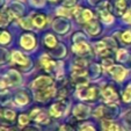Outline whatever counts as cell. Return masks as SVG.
Here are the masks:
<instances>
[{"label":"cell","mask_w":131,"mask_h":131,"mask_svg":"<svg viewBox=\"0 0 131 131\" xmlns=\"http://www.w3.org/2000/svg\"><path fill=\"white\" fill-rule=\"evenodd\" d=\"M122 97H123V101L125 102V103H129V102L131 101V84H129L128 86L125 87Z\"/></svg>","instance_id":"7402d4cb"},{"label":"cell","mask_w":131,"mask_h":131,"mask_svg":"<svg viewBox=\"0 0 131 131\" xmlns=\"http://www.w3.org/2000/svg\"><path fill=\"white\" fill-rule=\"evenodd\" d=\"M74 4V0H65L64 1V5L65 6H71Z\"/></svg>","instance_id":"836d02e7"},{"label":"cell","mask_w":131,"mask_h":131,"mask_svg":"<svg viewBox=\"0 0 131 131\" xmlns=\"http://www.w3.org/2000/svg\"><path fill=\"white\" fill-rule=\"evenodd\" d=\"M121 41L124 44H131V30H125L121 34Z\"/></svg>","instance_id":"603a6c76"},{"label":"cell","mask_w":131,"mask_h":131,"mask_svg":"<svg viewBox=\"0 0 131 131\" xmlns=\"http://www.w3.org/2000/svg\"><path fill=\"white\" fill-rule=\"evenodd\" d=\"M6 80H7L8 85H16L20 82V75L15 71H9V73L6 75Z\"/></svg>","instance_id":"9a60e30c"},{"label":"cell","mask_w":131,"mask_h":131,"mask_svg":"<svg viewBox=\"0 0 131 131\" xmlns=\"http://www.w3.org/2000/svg\"><path fill=\"white\" fill-rule=\"evenodd\" d=\"M50 1H58V0H50Z\"/></svg>","instance_id":"f35d334b"},{"label":"cell","mask_w":131,"mask_h":131,"mask_svg":"<svg viewBox=\"0 0 131 131\" xmlns=\"http://www.w3.org/2000/svg\"><path fill=\"white\" fill-rule=\"evenodd\" d=\"M73 50L77 52V53L82 54V53H86V52L89 51V47L86 42H78V43L74 44Z\"/></svg>","instance_id":"e0dca14e"},{"label":"cell","mask_w":131,"mask_h":131,"mask_svg":"<svg viewBox=\"0 0 131 131\" xmlns=\"http://www.w3.org/2000/svg\"><path fill=\"white\" fill-rule=\"evenodd\" d=\"M28 101H29V99H28V96L25 93H20V94H17L16 97H15V102L17 104H26V103H28Z\"/></svg>","instance_id":"d4e9b609"},{"label":"cell","mask_w":131,"mask_h":131,"mask_svg":"<svg viewBox=\"0 0 131 131\" xmlns=\"http://www.w3.org/2000/svg\"><path fill=\"white\" fill-rule=\"evenodd\" d=\"M9 40H10V36L7 31L0 32V43H1V44H6V43H8Z\"/></svg>","instance_id":"484cf974"},{"label":"cell","mask_w":131,"mask_h":131,"mask_svg":"<svg viewBox=\"0 0 131 131\" xmlns=\"http://www.w3.org/2000/svg\"><path fill=\"white\" fill-rule=\"evenodd\" d=\"M80 131H95V130H94V128H93V126L86 125V126H84V128H82Z\"/></svg>","instance_id":"1f68e13d"},{"label":"cell","mask_w":131,"mask_h":131,"mask_svg":"<svg viewBox=\"0 0 131 131\" xmlns=\"http://www.w3.org/2000/svg\"><path fill=\"white\" fill-rule=\"evenodd\" d=\"M124 21L126 23H131V10H128V12L124 14Z\"/></svg>","instance_id":"f546056e"},{"label":"cell","mask_w":131,"mask_h":131,"mask_svg":"<svg viewBox=\"0 0 131 131\" xmlns=\"http://www.w3.org/2000/svg\"><path fill=\"white\" fill-rule=\"evenodd\" d=\"M60 131H72V129L70 128V126H66V125H64L62 129H60Z\"/></svg>","instance_id":"e575fe53"},{"label":"cell","mask_w":131,"mask_h":131,"mask_svg":"<svg viewBox=\"0 0 131 131\" xmlns=\"http://www.w3.org/2000/svg\"><path fill=\"white\" fill-rule=\"evenodd\" d=\"M102 96L104 97V100L108 102H115L118 99V95H117L116 91L111 86H106L102 89Z\"/></svg>","instance_id":"5b68a950"},{"label":"cell","mask_w":131,"mask_h":131,"mask_svg":"<svg viewBox=\"0 0 131 131\" xmlns=\"http://www.w3.org/2000/svg\"><path fill=\"white\" fill-rule=\"evenodd\" d=\"M28 122H29V117L27 116V115H21L20 117H19V123L21 124V125H26V124H28Z\"/></svg>","instance_id":"83f0119b"},{"label":"cell","mask_w":131,"mask_h":131,"mask_svg":"<svg viewBox=\"0 0 131 131\" xmlns=\"http://www.w3.org/2000/svg\"><path fill=\"white\" fill-rule=\"evenodd\" d=\"M41 63H42V66L44 67V70L47 72H50L54 69V62H52L49 57H48V54H44L42 58H41Z\"/></svg>","instance_id":"5bb4252c"},{"label":"cell","mask_w":131,"mask_h":131,"mask_svg":"<svg viewBox=\"0 0 131 131\" xmlns=\"http://www.w3.org/2000/svg\"><path fill=\"white\" fill-rule=\"evenodd\" d=\"M109 72L113 75V78L115 80H117V81H122L124 79V77L126 75V70L121 65H114L109 70Z\"/></svg>","instance_id":"277c9868"},{"label":"cell","mask_w":131,"mask_h":131,"mask_svg":"<svg viewBox=\"0 0 131 131\" xmlns=\"http://www.w3.org/2000/svg\"><path fill=\"white\" fill-rule=\"evenodd\" d=\"M21 45L25 49H32L35 47V38L31 35H23L21 37Z\"/></svg>","instance_id":"30bf717a"},{"label":"cell","mask_w":131,"mask_h":131,"mask_svg":"<svg viewBox=\"0 0 131 131\" xmlns=\"http://www.w3.org/2000/svg\"><path fill=\"white\" fill-rule=\"evenodd\" d=\"M31 3L34 4L35 6L40 7V6H43V4H44V0H31Z\"/></svg>","instance_id":"4dcf8cb0"},{"label":"cell","mask_w":131,"mask_h":131,"mask_svg":"<svg viewBox=\"0 0 131 131\" xmlns=\"http://www.w3.org/2000/svg\"><path fill=\"white\" fill-rule=\"evenodd\" d=\"M12 58H13V60H14L16 64H19V65H27L28 63H29L28 58L26 57L25 54H22L21 52H19V51H14V52H13Z\"/></svg>","instance_id":"4fadbf2b"},{"label":"cell","mask_w":131,"mask_h":131,"mask_svg":"<svg viewBox=\"0 0 131 131\" xmlns=\"http://www.w3.org/2000/svg\"><path fill=\"white\" fill-rule=\"evenodd\" d=\"M0 131H10V130H8V129H4V128H0Z\"/></svg>","instance_id":"8d00e7d4"},{"label":"cell","mask_w":131,"mask_h":131,"mask_svg":"<svg viewBox=\"0 0 131 131\" xmlns=\"http://www.w3.org/2000/svg\"><path fill=\"white\" fill-rule=\"evenodd\" d=\"M103 66H104V69L110 70L111 67L114 66V63H113V60H111L110 58H108V59H104L103 60Z\"/></svg>","instance_id":"f1b7e54d"},{"label":"cell","mask_w":131,"mask_h":131,"mask_svg":"<svg viewBox=\"0 0 131 131\" xmlns=\"http://www.w3.org/2000/svg\"><path fill=\"white\" fill-rule=\"evenodd\" d=\"M115 10H116L117 15L125 14V10H126L125 0H115Z\"/></svg>","instance_id":"2e32d148"},{"label":"cell","mask_w":131,"mask_h":131,"mask_svg":"<svg viewBox=\"0 0 131 131\" xmlns=\"http://www.w3.org/2000/svg\"><path fill=\"white\" fill-rule=\"evenodd\" d=\"M25 131H34L32 129H27V130H25Z\"/></svg>","instance_id":"74e56055"},{"label":"cell","mask_w":131,"mask_h":131,"mask_svg":"<svg viewBox=\"0 0 131 131\" xmlns=\"http://www.w3.org/2000/svg\"><path fill=\"white\" fill-rule=\"evenodd\" d=\"M86 30L91 35H96V34H99V31H100V26L95 20H92L91 22H88V25H87Z\"/></svg>","instance_id":"ac0fdd59"},{"label":"cell","mask_w":131,"mask_h":131,"mask_svg":"<svg viewBox=\"0 0 131 131\" xmlns=\"http://www.w3.org/2000/svg\"><path fill=\"white\" fill-rule=\"evenodd\" d=\"M65 110V104L63 102H57V103H54L51 106L50 108V114L54 117H59L60 115L64 113Z\"/></svg>","instance_id":"9c48e42d"},{"label":"cell","mask_w":131,"mask_h":131,"mask_svg":"<svg viewBox=\"0 0 131 131\" xmlns=\"http://www.w3.org/2000/svg\"><path fill=\"white\" fill-rule=\"evenodd\" d=\"M88 1H89L91 4H96V3H99L100 0H88Z\"/></svg>","instance_id":"d590c367"},{"label":"cell","mask_w":131,"mask_h":131,"mask_svg":"<svg viewBox=\"0 0 131 131\" xmlns=\"http://www.w3.org/2000/svg\"><path fill=\"white\" fill-rule=\"evenodd\" d=\"M4 116L7 119H9V121H13L15 118V113L13 110H5L4 111Z\"/></svg>","instance_id":"4316f807"},{"label":"cell","mask_w":131,"mask_h":131,"mask_svg":"<svg viewBox=\"0 0 131 131\" xmlns=\"http://www.w3.org/2000/svg\"><path fill=\"white\" fill-rule=\"evenodd\" d=\"M44 43L47 44V47L49 48H54L56 47V44H57V41H56V37L53 36V35H47L44 38Z\"/></svg>","instance_id":"44dd1931"},{"label":"cell","mask_w":131,"mask_h":131,"mask_svg":"<svg viewBox=\"0 0 131 131\" xmlns=\"http://www.w3.org/2000/svg\"><path fill=\"white\" fill-rule=\"evenodd\" d=\"M97 10L100 12V16H101L102 21L104 23H111L114 21V16L110 14V5L109 3H103L99 6Z\"/></svg>","instance_id":"7a4b0ae2"},{"label":"cell","mask_w":131,"mask_h":131,"mask_svg":"<svg viewBox=\"0 0 131 131\" xmlns=\"http://www.w3.org/2000/svg\"><path fill=\"white\" fill-rule=\"evenodd\" d=\"M78 96L82 100H93L96 96V89L88 87L86 84H81L78 86Z\"/></svg>","instance_id":"6da1fadb"},{"label":"cell","mask_w":131,"mask_h":131,"mask_svg":"<svg viewBox=\"0 0 131 131\" xmlns=\"http://www.w3.org/2000/svg\"><path fill=\"white\" fill-rule=\"evenodd\" d=\"M21 25H22L23 27H26V29H30V25L28 23L27 20H22L21 21Z\"/></svg>","instance_id":"d6a6232c"},{"label":"cell","mask_w":131,"mask_h":131,"mask_svg":"<svg viewBox=\"0 0 131 131\" xmlns=\"http://www.w3.org/2000/svg\"><path fill=\"white\" fill-rule=\"evenodd\" d=\"M53 94H54V88H53V86H51V87H48V88H45V89H41V91L37 92L36 99L38 100V101H47V100H49Z\"/></svg>","instance_id":"8992f818"},{"label":"cell","mask_w":131,"mask_h":131,"mask_svg":"<svg viewBox=\"0 0 131 131\" xmlns=\"http://www.w3.org/2000/svg\"><path fill=\"white\" fill-rule=\"evenodd\" d=\"M102 126H103V129L106 131H119V126L115 122L108 121V119L102 122Z\"/></svg>","instance_id":"d6986e66"},{"label":"cell","mask_w":131,"mask_h":131,"mask_svg":"<svg viewBox=\"0 0 131 131\" xmlns=\"http://www.w3.org/2000/svg\"><path fill=\"white\" fill-rule=\"evenodd\" d=\"M31 117L35 118L36 122H40V123H47L48 122V116L40 109H34L31 111Z\"/></svg>","instance_id":"7c38bea8"},{"label":"cell","mask_w":131,"mask_h":131,"mask_svg":"<svg viewBox=\"0 0 131 131\" xmlns=\"http://www.w3.org/2000/svg\"><path fill=\"white\" fill-rule=\"evenodd\" d=\"M81 20L84 22H91L93 20V13L91 12L89 9H84L81 14Z\"/></svg>","instance_id":"cb8c5ba5"},{"label":"cell","mask_w":131,"mask_h":131,"mask_svg":"<svg viewBox=\"0 0 131 131\" xmlns=\"http://www.w3.org/2000/svg\"><path fill=\"white\" fill-rule=\"evenodd\" d=\"M95 49H96V52L100 54V56H104V57H106V56H109V54H110V49H109L108 45H107L106 42H103V41L96 43Z\"/></svg>","instance_id":"8fae6325"},{"label":"cell","mask_w":131,"mask_h":131,"mask_svg":"<svg viewBox=\"0 0 131 131\" xmlns=\"http://www.w3.org/2000/svg\"><path fill=\"white\" fill-rule=\"evenodd\" d=\"M74 115L80 119H85L88 117L89 115V109L88 107H86L85 104H78L75 108H74Z\"/></svg>","instance_id":"ba28073f"},{"label":"cell","mask_w":131,"mask_h":131,"mask_svg":"<svg viewBox=\"0 0 131 131\" xmlns=\"http://www.w3.org/2000/svg\"><path fill=\"white\" fill-rule=\"evenodd\" d=\"M32 23H34L35 27L42 28V27H44L45 23H47V17H45L44 15H36V16L34 17V20H32Z\"/></svg>","instance_id":"ffe728a7"},{"label":"cell","mask_w":131,"mask_h":131,"mask_svg":"<svg viewBox=\"0 0 131 131\" xmlns=\"http://www.w3.org/2000/svg\"><path fill=\"white\" fill-rule=\"evenodd\" d=\"M13 16H14V14L7 8H4V9L0 10V27L7 26Z\"/></svg>","instance_id":"52a82bcc"},{"label":"cell","mask_w":131,"mask_h":131,"mask_svg":"<svg viewBox=\"0 0 131 131\" xmlns=\"http://www.w3.org/2000/svg\"><path fill=\"white\" fill-rule=\"evenodd\" d=\"M52 86V79L49 77H40L32 82V89H45Z\"/></svg>","instance_id":"3957f363"}]
</instances>
